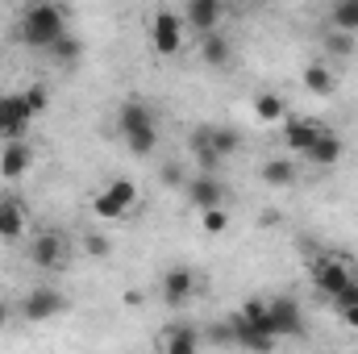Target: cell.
<instances>
[{
  "label": "cell",
  "mask_w": 358,
  "mask_h": 354,
  "mask_svg": "<svg viewBox=\"0 0 358 354\" xmlns=\"http://www.w3.org/2000/svg\"><path fill=\"white\" fill-rule=\"evenodd\" d=\"M196 288H200V279H196V271H192V267H167V271H163V279H159V292H163V300H167L171 309L192 304Z\"/></svg>",
  "instance_id": "9"
},
{
  "label": "cell",
  "mask_w": 358,
  "mask_h": 354,
  "mask_svg": "<svg viewBox=\"0 0 358 354\" xmlns=\"http://www.w3.org/2000/svg\"><path fill=\"white\" fill-rule=\"evenodd\" d=\"M321 46H325L329 55H338V59H350V55H355V34H350V29L329 25V29L321 34Z\"/></svg>",
  "instance_id": "24"
},
{
  "label": "cell",
  "mask_w": 358,
  "mask_h": 354,
  "mask_svg": "<svg viewBox=\"0 0 358 354\" xmlns=\"http://www.w3.org/2000/svg\"><path fill=\"white\" fill-rule=\"evenodd\" d=\"M46 55L59 63V67H71V63H80V55H84V46H80V38H71V34H63V38H55L50 46H46Z\"/></svg>",
  "instance_id": "23"
},
{
  "label": "cell",
  "mask_w": 358,
  "mask_h": 354,
  "mask_svg": "<svg viewBox=\"0 0 358 354\" xmlns=\"http://www.w3.org/2000/svg\"><path fill=\"white\" fill-rule=\"evenodd\" d=\"M4 325H8V304L0 300V330H4Z\"/></svg>",
  "instance_id": "31"
},
{
  "label": "cell",
  "mask_w": 358,
  "mask_h": 354,
  "mask_svg": "<svg viewBox=\"0 0 358 354\" xmlns=\"http://www.w3.org/2000/svg\"><path fill=\"white\" fill-rule=\"evenodd\" d=\"M29 163H34V150L25 146V138H8L4 150H0V176L8 179V183H17L29 171Z\"/></svg>",
  "instance_id": "12"
},
{
  "label": "cell",
  "mask_w": 358,
  "mask_h": 354,
  "mask_svg": "<svg viewBox=\"0 0 358 354\" xmlns=\"http://www.w3.org/2000/svg\"><path fill=\"white\" fill-rule=\"evenodd\" d=\"M0 55H4V42H0Z\"/></svg>",
  "instance_id": "32"
},
{
  "label": "cell",
  "mask_w": 358,
  "mask_h": 354,
  "mask_svg": "<svg viewBox=\"0 0 358 354\" xmlns=\"http://www.w3.org/2000/svg\"><path fill=\"white\" fill-rule=\"evenodd\" d=\"M334 313H338V321H342L346 330L358 334V296L355 300H334Z\"/></svg>",
  "instance_id": "28"
},
{
  "label": "cell",
  "mask_w": 358,
  "mask_h": 354,
  "mask_svg": "<svg viewBox=\"0 0 358 354\" xmlns=\"http://www.w3.org/2000/svg\"><path fill=\"white\" fill-rule=\"evenodd\" d=\"M187 200L196 208H213V204H225V183L213 176V171H200V176L187 183Z\"/></svg>",
  "instance_id": "14"
},
{
  "label": "cell",
  "mask_w": 358,
  "mask_h": 354,
  "mask_svg": "<svg viewBox=\"0 0 358 354\" xmlns=\"http://www.w3.org/2000/svg\"><path fill=\"white\" fill-rule=\"evenodd\" d=\"M92 213H96L100 221H125V217H129L134 208H129V204H125V200H121L117 192H108V187H100V192L92 196Z\"/></svg>",
  "instance_id": "19"
},
{
  "label": "cell",
  "mask_w": 358,
  "mask_h": 354,
  "mask_svg": "<svg viewBox=\"0 0 358 354\" xmlns=\"http://www.w3.org/2000/svg\"><path fill=\"white\" fill-rule=\"evenodd\" d=\"M67 255H71V246H67V238H63V234H55V229H46V234H38V238L29 242V263L46 267V271L67 267Z\"/></svg>",
  "instance_id": "10"
},
{
  "label": "cell",
  "mask_w": 358,
  "mask_h": 354,
  "mask_svg": "<svg viewBox=\"0 0 358 354\" xmlns=\"http://www.w3.org/2000/svg\"><path fill=\"white\" fill-rule=\"evenodd\" d=\"M63 34H67V17H63L59 4L38 0V4L25 8V17H21V42H25V46L46 50V46H50L55 38H63Z\"/></svg>",
  "instance_id": "3"
},
{
  "label": "cell",
  "mask_w": 358,
  "mask_h": 354,
  "mask_svg": "<svg viewBox=\"0 0 358 354\" xmlns=\"http://www.w3.org/2000/svg\"><path fill=\"white\" fill-rule=\"evenodd\" d=\"M267 313H271V330L275 338H300L304 334V313L296 304V296H271L267 300Z\"/></svg>",
  "instance_id": "8"
},
{
  "label": "cell",
  "mask_w": 358,
  "mask_h": 354,
  "mask_svg": "<svg viewBox=\"0 0 358 354\" xmlns=\"http://www.w3.org/2000/svg\"><path fill=\"white\" fill-rule=\"evenodd\" d=\"M117 134L125 138V146L134 155H155L159 150V125H155V113L142 100H125L117 108Z\"/></svg>",
  "instance_id": "1"
},
{
  "label": "cell",
  "mask_w": 358,
  "mask_h": 354,
  "mask_svg": "<svg viewBox=\"0 0 358 354\" xmlns=\"http://www.w3.org/2000/svg\"><path fill=\"white\" fill-rule=\"evenodd\" d=\"M255 117H259V125L287 121V100H283L279 92H259V96H255Z\"/></svg>",
  "instance_id": "20"
},
{
  "label": "cell",
  "mask_w": 358,
  "mask_h": 354,
  "mask_svg": "<svg viewBox=\"0 0 358 354\" xmlns=\"http://www.w3.org/2000/svg\"><path fill=\"white\" fill-rule=\"evenodd\" d=\"M84 255L88 259H108L113 255V242L104 234H84Z\"/></svg>",
  "instance_id": "27"
},
{
  "label": "cell",
  "mask_w": 358,
  "mask_h": 354,
  "mask_svg": "<svg viewBox=\"0 0 358 354\" xmlns=\"http://www.w3.org/2000/svg\"><path fill=\"white\" fill-rule=\"evenodd\" d=\"M25 100L34 104V113H38V117H42V113H46V104H50V96H46L42 84H29V88H25Z\"/></svg>",
  "instance_id": "29"
},
{
  "label": "cell",
  "mask_w": 358,
  "mask_h": 354,
  "mask_svg": "<svg viewBox=\"0 0 358 354\" xmlns=\"http://www.w3.org/2000/svg\"><path fill=\"white\" fill-rule=\"evenodd\" d=\"M163 183H171V187H179V183H183V171H179L176 163H167V167H163Z\"/></svg>",
  "instance_id": "30"
},
{
  "label": "cell",
  "mask_w": 358,
  "mask_h": 354,
  "mask_svg": "<svg viewBox=\"0 0 358 354\" xmlns=\"http://www.w3.org/2000/svg\"><path fill=\"white\" fill-rule=\"evenodd\" d=\"M308 279H313V288H317L321 296H329V300H338V296H346L350 288H358L355 267L346 263V259H338V255H313V259H308Z\"/></svg>",
  "instance_id": "4"
},
{
  "label": "cell",
  "mask_w": 358,
  "mask_h": 354,
  "mask_svg": "<svg viewBox=\"0 0 358 354\" xmlns=\"http://www.w3.org/2000/svg\"><path fill=\"white\" fill-rule=\"evenodd\" d=\"M200 229H204V234H225V229H229V213H225V204L200 208Z\"/></svg>",
  "instance_id": "26"
},
{
  "label": "cell",
  "mask_w": 358,
  "mask_h": 354,
  "mask_svg": "<svg viewBox=\"0 0 358 354\" xmlns=\"http://www.w3.org/2000/svg\"><path fill=\"white\" fill-rule=\"evenodd\" d=\"M225 17V0H187L183 8V25H192L196 34H213Z\"/></svg>",
  "instance_id": "11"
},
{
  "label": "cell",
  "mask_w": 358,
  "mask_h": 354,
  "mask_svg": "<svg viewBox=\"0 0 358 354\" xmlns=\"http://www.w3.org/2000/svg\"><path fill=\"white\" fill-rule=\"evenodd\" d=\"M34 104L25 100V92H8V96H0V138L8 142V138H25V129L34 125Z\"/></svg>",
  "instance_id": "5"
},
{
  "label": "cell",
  "mask_w": 358,
  "mask_h": 354,
  "mask_svg": "<svg viewBox=\"0 0 358 354\" xmlns=\"http://www.w3.org/2000/svg\"><path fill=\"white\" fill-rule=\"evenodd\" d=\"M342 155H346V146H342V138L329 134V129H321L317 142L304 150V159H308L313 167H334V163H342Z\"/></svg>",
  "instance_id": "15"
},
{
  "label": "cell",
  "mask_w": 358,
  "mask_h": 354,
  "mask_svg": "<svg viewBox=\"0 0 358 354\" xmlns=\"http://www.w3.org/2000/svg\"><path fill=\"white\" fill-rule=\"evenodd\" d=\"M150 46L163 59L179 55V46H183V17L179 13H171V8H159L155 13V21H150Z\"/></svg>",
  "instance_id": "7"
},
{
  "label": "cell",
  "mask_w": 358,
  "mask_h": 354,
  "mask_svg": "<svg viewBox=\"0 0 358 354\" xmlns=\"http://www.w3.org/2000/svg\"><path fill=\"white\" fill-rule=\"evenodd\" d=\"M200 59H204L208 67H229V59H234V46H229V38H225L221 29H213V34H200Z\"/></svg>",
  "instance_id": "17"
},
{
  "label": "cell",
  "mask_w": 358,
  "mask_h": 354,
  "mask_svg": "<svg viewBox=\"0 0 358 354\" xmlns=\"http://www.w3.org/2000/svg\"><path fill=\"white\" fill-rule=\"evenodd\" d=\"M304 88L313 92V96H334L338 80H334V71H329L325 63H308V67H304Z\"/></svg>",
  "instance_id": "22"
},
{
  "label": "cell",
  "mask_w": 358,
  "mask_h": 354,
  "mask_svg": "<svg viewBox=\"0 0 358 354\" xmlns=\"http://www.w3.org/2000/svg\"><path fill=\"white\" fill-rule=\"evenodd\" d=\"M259 176L267 187H292L296 183V163L292 159H267L263 167H259Z\"/></svg>",
  "instance_id": "21"
},
{
  "label": "cell",
  "mask_w": 358,
  "mask_h": 354,
  "mask_svg": "<svg viewBox=\"0 0 358 354\" xmlns=\"http://www.w3.org/2000/svg\"><path fill=\"white\" fill-rule=\"evenodd\" d=\"M242 134L229 125H196L192 129V155L200 163V171H217L229 155H238Z\"/></svg>",
  "instance_id": "2"
},
{
  "label": "cell",
  "mask_w": 358,
  "mask_h": 354,
  "mask_svg": "<svg viewBox=\"0 0 358 354\" xmlns=\"http://www.w3.org/2000/svg\"><path fill=\"white\" fill-rule=\"evenodd\" d=\"M329 25L358 34V0H338V4H334V13H329Z\"/></svg>",
  "instance_id": "25"
},
{
  "label": "cell",
  "mask_w": 358,
  "mask_h": 354,
  "mask_svg": "<svg viewBox=\"0 0 358 354\" xmlns=\"http://www.w3.org/2000/svg\"><path fill=\"white\" fill-rule=\"evenodd\" d=\"M25 204H21V196H13V192H4L0 196V238L4 242H17L21 234H25Z\"/></svg>",
  "instance_id": "13"
},
{
  "label": "cell",
  "mask_w": 358,
  "mask_h": 354,
  "mask_svg": "<svg viewBox=\"0 0 358 354\" xmlns=\"http://www.w3.org/2000/svg\"><path fill=\"white\" fill-rule=\"evenodd\" d=\"M317 134H321L317 121H304V117H287V121H283V146L296 150V155H304V150L317 142Z\"/></svg>",
  "instance_id": "16"
},
{
  "label": "cell",
  "mask_w": 358,
  "mask_h": 354,
  "mask_svg": "<svg viewBox=\"0 0 358 354\" xmlns=\"http://www.w3.org/2000/svg\"><path fill=\"white\" fill-rule=\"evenodd\" d=\"M196 346H200V334L187 330V325H171V330L159 334V351L163 354H196Z\"/></svg>",
  "instance_id": "18"
},
{
  "label": "cell",
  "mask_w": 358,
  "mask_h": 354,
  "mask_svg": "<svg viewBox=\"0 0 358 354\" xmlns=\"http://www.w3.org/2000/svg\"><path fill=\"white\" fill-rule=\"evenodd\" d=\"M59 313H67V296L55 292V288H29L25 300H21V317L34 321V325H46V321H55Z\"/></svg>",
  "instance_id": "6"
}]
</instances>
